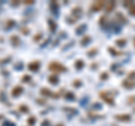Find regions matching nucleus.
I'll return each instance as SVG.
<instances>
[{
	"instance_id": "1",
	"label": "nucleus",
	"mask_w": 135,
	"mask_h": 126,
	"mask_svg": "<svg viewBox=\"0 0 135 126\" xmlns=\"http://www.w3.org/2000/svg\"><path fill=\"white\" fill-rule=\"evenodd\" d=\"M49 69H50L51 71H53V72H55V73H60V72H63V71H65L64 66H63L62 64H60V63H55V62L51 63L50 66H49Z\"/></svg>"
},
{
	"instance_id": "2",
	"label": "nucleus",
	"mask_w": 135,
	"mask_h": 126,
	"mask_svg": "<svg viewBox=\"0 0 135 126\" xmlns=\"http://www.w3.org/2000/svg\"><path fill=\"white\" fill-rule=\"evenodd\" d=\"M105 6H106V2H104V1L95 2L94 5H92V10H94V11H98V10L101 9V8H104Z\"/></svg>"
},
{
	"instance_id": "3",
	"label": "nucleus",
	"mask_w": 135,
	"mask_h": 126,
	"mask_svg": "<svg viewBox=\"0 0 135 126\" xmlns=\"http://www.w3.org/2000/svg\"><path fill=\"white\" fill-rule=\"evenodd\" d=\"M100 96H101V97H103L105 100H106V101H107L108 104H113V103H114V98L109 96L108 92H103V94H101Z\"/></svg>"
},
{
	"instance_id": "4",
	"label": "nucleus",
	"mask_w": 135,
	"mask_h": 126,
	"mask_svg": "<svg viewBox=\"0 0 135 126\" xmlns=\"http://www.w3.org/2000/svg\"><path fill=\"white\" fill-rule=\"evenodd\" d=\"M106 11H110L115 7V2H106Z\"/></svg>"
},
{
	"instance_id": "5",
	"label": "nucleus",
	"mask_w": 135,
	"mask_h": 126,
	"mask_svg": "<svg viewBox=\"0 0 135 126\" xmlns=\"http://www.w3.org/2000/svg\"><path fill=\"white\" fill-rule=\"evenodd\" d=\"M116 118L117 119H119V120H128L129 118H131V116L129 115H118V116H116Z\"/></svg>"
},
{
	"instance_id": "6",
	"label": "nucleus",
	"mask_w": 135,
	"mask_h": 126,
	"mask_svg": "<svg viewBox=\"0 0 135 126\" xmlns=\"http://www.w3.org/2000/svg\"><path fill=\"white\" fill-rule=\"evenodd\" d=\"M22 91H23V89H22V88H20V87H16L15 89L12 90V95H14V96H18V95H19Z\"/></svg>"
},
{
	"instance_id": "7",
	"label": "nucleus",
	"mask_w": 135,
	"mask_h": 126,
	"mask_svg": "<svg viewBox=\"0 0 135 126\" xmlns=\"http://www.w3.org/2000/svg\"><path fill=\"white\" fill-rule=\"evenodd\" d=\"M38 62H34V63H31V65H29V69L31 70H36L37 68H38Z\"/></svg>"
},
{
	"instance_id": "8",
	"label": "nucleus",
	"mask_w": 135,
	"mask_h": 126,
	"mask_svg": "<svg viewBox=\"0 0 135 126\" xmlns=\"http://www.w3.org/2000/svg\"><path fill=\"white\" fill-rule=\"evenodd\" d=\"M129 12L132 15H135V3H132L131 5V7H129Z\"/></svg>"
},
{
	"instance_id": "9",
	"label": "nucleus",
	"mask_w": 135,
	"mask_h": 126,
	"mask_svg": "<svg viewBox=\"0 0 135 126\" xmlns=\"http://www.w3.org/2000/svg\"><path fill=\"white\" fill-rule=\"evenodd\" d=\"M129 103H131V104L135 103V97H132V98H129Z\"/></svg>"
}]
</instances>
